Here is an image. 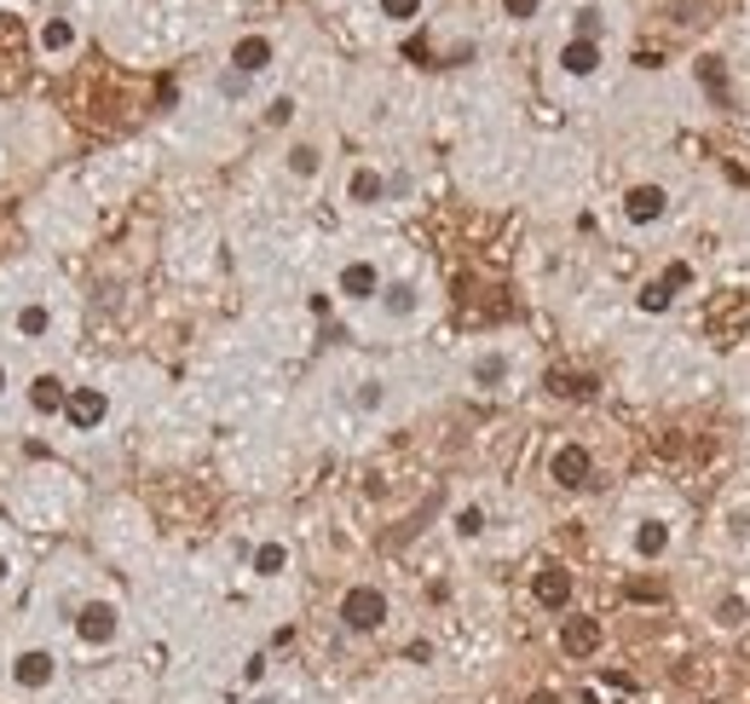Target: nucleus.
I'll return each mask as SVG.
<instances>
[{
	"label": "nucleus",
	"mask_w": 750,
	"mask_h": 704,
	"mask_svg": "<svg viewBox=\"0 0 750 704\" xmlns=\"http://www.w3.org/2000/svg\"><path fill=\"white\" fill-rule=\"evenodd\" d=\"M64 688V653L40 635H12L0 647V704H47Z\"/></svg>",
	"instance_id": "nucleus-1"
},
{
	"label": "nucleus",
	"mask_w": 750,
	"mask_h": 704,
	"mask_svg": "<svg viewBox=\"0 0 750 704\" xmlns=\"http://www.w3.org/2000/svg\"><path fill=\"white\" fill-rule=\"evenodd\" d=\"M64 623H70V641L93 658H105L128 641V607H121L116 595H81L64 612Z\"/></svg>",
	"instance_id": "nucleus-2"
},
{
	"label": "nucleus",
	"mask_w": 750,
	"mask_h": 704,
	"mask_svg": "<svg viewBox=\"0 0 750 704\" xmlns=\"http://www.w3.org/2000/svg\"><path fill=\"white\" fill-rule=\"evenodd\" d=\"M335 618L347 635H381L393 623V595L381 583H347L335 600Z\"/></svg>",
	"instance_id": "nucleus-3"
},
{
	"label": "nucleus",
	"mask_w": 750,
	"mask_h": 704,
	"mask_svg": "<svg viewBox=\"0 0 750 704\" xmlns=\"http://www.w3.org/2000/svg\"><path fill=\"white\" fill-rule=\"evenodd\" d=\"M549 479L560 491H595V479H600V468H595V451L583 445V439H560V445L549 451Z\"/></svg>",
	"instance_id": "nucleus-4"
},
{
	"label": "nucleus",
	"mask_w": 750,
	"mask_h": 704,
	"mask_svg": "<svg viewBox=\"0 0 750 704\" xmlns=\"http://www.w3.org/2000/svg\"><path fill=\"white\" fill-rule=\"evenodd\" d=\"M555 641H560V653L572 658V664H590V658L606 653V623L590 618V612H566L560 630H555Z\"/></svg>",
	"instance_id": "nucleus-5"
},
{
	"label": "nucleus",
	"mask_w": 750,
	"mask_h": 704,
	"mask_svg": "<svg viewBox=\"0 0 750 704\" xmlns=\"http://www.w3.org/2000/svg\"><path fill=\"white\" fill-rule=\"evenodd\" d=\"M532 600L543 612H572V600H578V577H572V566H560V560H543V566L532 572Z\"/></svg>",
	"instance_id": "nucleus-6"
},
{
	"label": "nucleus",
	"mask_w": 750,
	"mask_h": 704,
	"mask_svg": "<svg viewBox=\"0 0 750 704\" xmlns=\"http://www.w3.org/2000/svg\"><path fill=\"white\" fill-rule=\"evenodd\" d=\"M110 421V393L105 387H70V398H64V428L70 433H98Z\"/></svg>",
	"instance_id": "nucleus-7"
},
{
	"label": "nucleus",
	"mask_w": 750,
	"mask_h": 704,
	"mask_svg": "<svg viewBox=\"0 0 750 704\" xmlns=\"http://www.w3.org/2000/svg\"><path fill=\"white\" fill-rule=\"evenodd\" d=\"M64 398H70V381L58 370H35L24 381V405L35 421H64Z\"/></svg>",
	"instance_id": "nucleus-8"
},
{
	"label": "nucleus",
	"mask_w": 750,
	"mask_h": 704,
	"mask_svg": "<svg viewBox=\"0 0 750 704\" xmlns=\"http://www.w3.org/2000/svg\"><path fill=\"white\" fill-rule=\"evenodd\" d=\"M421 307H428V295H421L416 277H388L381 295H376V312L388 318V324H416Z\"/></svg>",
	"instance_id": "nucleus-9"
},
{
	"label": "nucleus",
	"mask_w": 750,
	"mask_h": 704,
	"mask_svg": "<svg viewBox=\"0 0 750 704\" xmlns=\"http://www.w3.org/2000/svg\"><path fill=\"white\" fill-rule=\"evenodd\" d=\"M381 284H388V277H381V266H376V260H364V254L335 272V295L347 300V307H376Z\"/></svg>",
	"instance_id": "nucleus-10"
},
{
	"label": "nucleus",
	"mask_w": 750,
	"mask_h": 704,
	"mask_svg": "<svg viewBox=\"0 0 750 704\" xmlns=\"http://www.w3.org/2000/svg\"><path fill=\"white\" fill-rule=\"evenodd\" d=\"M618 214L630 219L635 231H646V226H658V219L670 214V191H664L658 179H641V186H630V191H623V203H618Z\"/></svg>",
	"instance_id": "nucleus-11"
},
{
	"label": "nucleus",
	"mask_w": 750,
	"mask_h": 704,
	"mask_svg": "<svg viewBox=\"0 0 750 704\" xmlns=\"http://www.w3.org/2000/svg\"><path fill=\"white\" fill-rule=\"evenodd\" d=\"M514 381V353L509 347H479L468 358V387L474 393H509Z\"/></svg>",
	"instance_id": "nucleus-12"
},
{
	"label": "nucleus",
	"mask_w": 750,
	"mask_h": 704,
	"mask_svg": "<svg viewBox=\"0 0 750 704\" xmlns=\"http://www.w3.org/2000/svg\"><path fill=\"white\" fill-rule=\"evenodd\" d=\"M7 330H12V341H29V347H35V341H47V335L58 330V312H52L40 295H24V300L7 312Z\"/></svg>",
	"instance_id": "nucleus-13"
},
{
	"label": "nucleus",
	"mask_w": 750,
	"mask_h": 704,
	"mask_svg": "<svg viewBox=\"0 0 750 704\" xmlns=\"http://www.w3.org/2000/svg\"><path fill=\"white\" fill-rule=\"evenodd\" d=\"M670 542H676V526H670V520L646 514V520H635V532H630V554L641 560V566H658V560L670 554Z\"/></svg>",
	"instance_id": "nucleus-14"
},
{
	"label": "nucleus",
	"mask_w": 750,
	"mask_h": 704,
	"mask_svg": "<svg viewBox=\"0 0 750 704\" xmlns=\"http://www.w3.org/2000/svg\"><path fill=\"white\" fill-rule=\"evenodd\" d=\"M272 58H277V47H272V35H237V41H231V58H226V64H231L237 75H249V82H254V75H266V70H272Z\"/></svg>",
	"instance_id": "nucleus-15"
},
{
	"label": "nucleus",
	"mask_w": 750,
	"mask_h": 704,
	"mask_svg": "<svg viewBox=\"0 0 750 704\" xmlns=\"http://www.w3.org/2000/svg\"><path fill=\"white\" fill-rule=\"evenodd\" d=\"M81 47V24L75 17H40V58H52V64H64V58H75Z\"/></svg>",
	"instance_id": "nucleus-16"
},
{
	"label": "nucleus",
	"mask_w": 750,
	"mask_h": 704,
	"mask_svg": "<svg viewBox=\"0 0 750 704\" xmlns=\"http://www.w3.org/2000/svg\"><path fill=\"white\" fill-rule=\"evenodd\" d=\"M347 203L353 208H381V203H388V174H381L376 163H358L347 174Z\"/></svg>",
	"instance_id": "nucleus-17"
},
{
	"label": "nucleus",
	"mask_w": 750,
	"mask_h": 704,
	"mask_svg": "<svg viewBox=\"0 0 750 704\" xmlns=\"http://www.w3.org/2000/svg\"><path fill=\"white\" fill-rule=\"evenodd\" d=\"M289 542H283V537H260L254 542V549H249V572L260 577V583H277L283 572H289Z\"/></svg>",
	"instance_id": "nucleus-18"
},
{
	"label": "nucleus",
	"mask_w": 750,
	"mask_h": 704,
	"mask_svg": "<svg viewBox=\"0 0 750 704\" xmlns=\"http://www.w3.org/2000/svg\"><path fill=\"white\" fill-rule=\"evenodd\" d=\"M555 64H560V75H572V82H590V75H600V41H566L560 52H555Z\"/></svg>",
	"instance_id": "nucleus-19"
},
{
	"label": "nucleus",
	"mask_w": 750,
	"mask_h": 704,
	"mask_svg": "<svg viewBox=\"0 0 750 704\" xmlns=\"http://www.w3.org/2000/svg\"><path fill=\"white\" fill-rule=\"evenodd\" d=\"M283 174H289L295 186H312V179L323 174V145L318 139H295V145L283 151Z\"/></svg>",
	"instance_id": "nucleus-20"
},
{
	"label": "nucleus",
	"mask_w": 750,
	"mask_h": 704,
	"mask_svg": "<svg viewBox=\"0 0 750 704\" xmlns=\"http://www.w3.org/2000/svg\"><path fill=\"white\" fill-rule=\"evenodd\" d=\"M543 381H549V393L555 398H572V405H583V398H595L600 393V381L590 375V370H549V375H543Z\"/></svg>",
	"instance_id": "nucleus-21"
},
{
	"label": "nucleus",
	"mask_w": 750,
	"mask_h": 704,
	"mask_svg": "<svg viewBox=\"0 0 750 704\" xmlns=\"http://www.w3.org/2000/svg\"><path fill=\"white\" fill-rule=\"evenodd\" d=\"M485 532H491V509H485V502H462V509L451 514V537L462 542V549H474Z\"/></svg>",
	"instance_id": "nucleus-22"
},
{
	"label": "nucleus",
	"mask_w": 750,
	"mask_h": 704,
	"mask_svg": "<svg viewBox=\"0 0 750 704\" xmlns=\"http://www.w3.org/2000/svg\"><path fill=\"white\" fill-rule=\"evenodd\" d=\"M353 410H358V416H381V410H388V381H381V375H364L358 387H353Z\"/></svg>",
	"instance_id": "nucleus-23"
},
{
	"label": "nucleus",
	"mask_w": 750,
	"mask_h": 704,
	"mask_svg": "<svg viewBox=\"0 0 750 704\" xmlns=\"http://www.w3.org/2000/svg\"><path fill=\"white\" fill-rule=\"evenodd\" d=\"M635 307L658 318V312H670V307H676V295H670V289H664L658 277H653V284H641V295H635Z\"/></svg>",
	"instance_id": "nucleus-24"
},
{
	"label": "nucleus",
	"mask_w": 750,
	"mask_h": 704,
	"mask_svg": "<svg viewBox=\"0 0 750 704\" xmlns=\"http://www.w3.org/2000/svg\"><path fill=\"white\" fill-rule=\"evenodd\" d=\"M376 7H381L388 24H416V17H421V0H376Z\"/></svg>",
	"instance_id": "nucleus-25"
},
{
	"label": "nucleus",
	"mask_w": 750,
	"mask_h": 704,
	"mask_svg": "<svg viewBox=\"0 0 750 704\" xmlns=\"http://www.w3.org/2000/svg\"><path fill=\"white\" fill-rule=\"evenodd\" d=\"M658 284L670 289V295H681V289H693V266H687V260H670V266L658 272Z\"/></svg>",
	"instance_id": "nucleus-26"
},
{
	"label": "nucleus",
	"mask_w": 750,
	"mask_h": 704,
	"mask_svg": "<svg viewBox=\"0 0 750 704\" xmlns=\"http://www.w3.org/2000/svg\"><path fill=\"white\" fill-rule=\"evenodd\" d=\"M739 623H745V600L739 595H722L716 600V630H739Z\"/></svg>",
	"instance_id": "nucleus-27"
},
{
	"label": "nucleus",
	"mask_w": 750,
	"mask_h": 704,
	"mask_svg": "<svg viewBox=\"0 0 750 704\" xmlns=\"http://www.w3.org/2000/svg\"><path fill=\"white\" fill-rule=\"evenodd\" d=\"M295 110H300L295 98H289V93H277L272 105H266V128H289V122H295Z\"/></svg>",
	"instance_id": "nucleus-28"
},
{
	"label": "nucleus",
	"mask_w": 750,
	"mask_h": 704,
	"mask_svg": "<svg viewBox=\"0 0 750 704\" xmlns=\"http://www.w3.org/2000/svg\"><path fill=\"white\" fill-rule=\"evenodd\" d=\"M266 664H272L266 653H249V658H242V688H249V693L266 688Z\"/></svg>",
	"instance_id": "nucleus-29"
},
{
	"label": "nucleus",
	"mask_w": 750,
	"mask_h": 704,
	"mask_svg": "<svg viewBox=\"0 0 750 704\" xmlns=\"http://www.w3.org/2000/svg\"><path fill=\"white\" fill-rule=\"evenodd\" d=\"M543 12V0H502V17H514V24H532Z\"/></svg>",
	"instance_id": "nucleus-30"
},
{
	"label": "nucleus",
	"mask_w": 750,
	"mask_h": 704,
	"mask_svg": "<svg viewBox=\"0 0 750 704\" xmlns=\"http://www.w3.org/2000/svg\"><path fill=\"white\" fill-rule=\"evenodd\" d=\"M219 93H226V98H242V93H249V75L226 70V75H219Z\"/></svg>",
	"instance_id": "nucleus-31"
},
{
	"label": "nucleus",
	"mask_w": 750,
	"mask_h": 704,
	"mask_svg": "<svg viewBox=\"0 0 750 704\" xmlns=\"http://www.w3.org/2000/svg\"><path fill=\"white\" fill-rule=\"evenodd\" d=\"M93 704H145V699H139L133 688H105V693H98Z\"/></svg>",
	"instance_id": "nucleus-32"
},
{
	"label": "nucleus",
	"mask_w": 750,
	"mask_h": 704,
	"mask_svg": "<svg viewBox=\"0 0 750 704\" xmlns=\"http://www.w3.org/2000/svg\"><path fill=\"white\" fill-rule=\"evenodd\" d=\"M12 577H17V554L0 542V589H12Z\"/></svg>",
	"instance_id": "nucleus-33"
},
{
	"label": "nucleus",
	"mask_w": 750,
	"mask_h": 704,
	"mask_svg": "<svg viewBox=\"0 0 750 704\" xmlns=\"http://www.w3.org/2000/svg\"><path fill=\"white\" fill-rule=\"evenodd\" d=\"M242 704H289V693H283V688H254Z\"/></svg>",
	"instance_id": "nucleus-34"
},
{
	"label": "nucleus",
	"mask_w": 750,
	"mask_h": 704,
	"mask_svg": "<svg viewBox=\"0 0 750 704\" xmlns=\"http://www.w3.org/2000/svg\"><path fill=\"white\" fill-rule=\"evenodd\" d=\"M520 704H566V693H560V688H532Z\"/></svg>",
	"instance_id": "nucleus-35"
},
{
	"label": "nucleus",
	"mask_w": 750,
	"mask_h": 704,
	"mask_svg": "<svg viewBox=\"0 0 750 704\" xmlns=\"http://www.w3.org/2000/svg\"><path fill=\"white\" fill-rule=\"evenodd\" d=\"M635 600H664V583H630Z\"/></svg>",
	"instance_id": "nucleus-36"
},
{
	"label": "nucleus",
	"mask_w": 750,
	"mask_h": 704,
	"mask_svg": "<svg viewBox=\"0 0 750 704\" xmlns=\"http://www.w3.org/2000/svg\"><path fill=\"white\" fill-rule=\"evenodd\" d=\"M7 393H12V365L0 358V398H7Z\"/></svg>",
	"instance_id": "nucleus-37"
}]
</instances>
